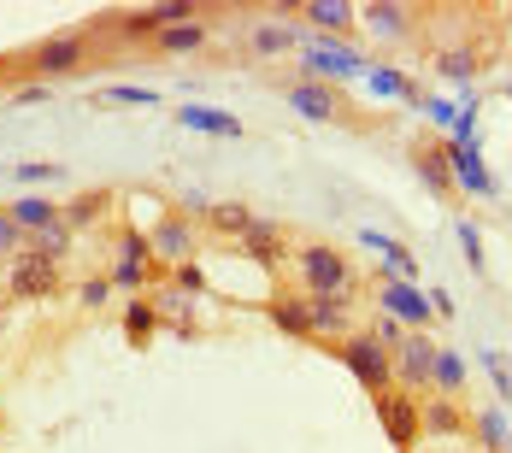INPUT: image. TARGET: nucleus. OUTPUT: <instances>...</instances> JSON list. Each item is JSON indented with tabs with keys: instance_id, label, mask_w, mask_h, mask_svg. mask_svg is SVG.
I'll use <instances>...</instances> for the list:
<instances>
[{
	"instance_id": "f257e3e1",
	"label": "nucleus",
	"mask_w": 512,
	"mask_h": 453,
	"mask_svg": "<svg viewBox=\"0 0 512 453\" xmlns=\"http://www.w3.org/2000/svg\"><path fill=\"white\" fill-rule=\"evenodd\" d=\"M301 295H359V265L354 253H342L336 242H301L289 253Z\"/></svg>"
},
{
	"instance_id": "f03ea898",
	"label": "nucleus",
	"mask_w": 512,
	"mask_h": 453,
	"mask_svg": "<svg viewBox=\"0 0 512 453\" xmlns=\"http://www.w3.org/2000/svg\"><path fill=\"white\" fill-rule=\"evenodd\" d=\"M83 65H89V30H53V36H42L36 48L24 53V83L53 89L65 77H77Z\"/></svg>"
},
{
	"instance_id": "7ed1b4c3",
	"label": "nucleus",
	"mask_w": 512,
	"mask_h": 453,
	"mask_svg": "<svg viewBox=\"0 0 512 453\" xmlns=\"http://www.w3.org/2000/svg\"><path fill=\"white\" fill-rule=\"evenodd\" d=\"M301 77H318V83H359L365 71H371V59L359 53V42H324V36H312L307 30V42H301Z\"/></svg>"
},
{
	"instance_id": "20e7f679",
	"label": "nucleus",
	"mask_w": 512,
	"mask_h": 453,
	"mask_svg": "<svg viewBox=\"0 0 512 453\" xmlns=\"http://www.w3.org/2000/svg\"><path fill=\"white\" fill-rule=\"evenodd\" d=\"M336 359L354 371V383L365 395H389V389H395V353L383 348L371 330H354L348 342H336Z\"/></svg>"
},
{
	"instance_id": "39448f33",
	"label": "nucleus",
	"mask_w": 512,
	"mask_h": 453,
	"mask_svg": "<svg viewBox=\"0 0 512 453\" xmlns=\"http://www.w3.org/2000/svg\"><path fill=\"white\" fill-rule=\"evenodd\" d=\"M283 101L295 106L307 124H359V112L348 106V95L336 83H318V77H295L283 83Z\"/></svg>"
},
{
	"instance_id": "423d86ee",
	"label": "nucleus",
	"mask_w": 512,
	"mask_h": 453,
	"mask_svg": "<svg viewBox=\"0 0 512 453\" xmlns=\"http://www.w3.org/2000/svg\"><path fill=\"white\" fill-rule=\"evenodd\" d=\"M106 277H112V289H118V295H142L154 277H165V271L154 265L148 230H136V224H124V230H118V259H112V271H106Z\"/></svg>"
},
{
	"instance_id": "0eeeda50",
	"label": "nucleus",
	"mask_w": 512,
	"mask_h": 453,
	"mask_svg": "<svg viewBox=\"0 0 512 453\" xmlns=\"http://www.w3.org/2000/svg\"><path fill=\"white\" fill-rule=\"evenodd\" d=\"M148 248H154V265H159V271H171V265L195 259V248H201V224L165 206L154 224H148Z\"/></svg>"
},
{
	"instance_id": "6e6552de",
	"label": "nucleus",
	"mask_w": 512,
	"mask_h": 453,
	"mask_svg": "<svg viewBox=\"0 0 512 453\" xmlns=\"http://www.w3.org/2000/svg\"><path fill=\"white\" fill-rule=\"evenodd\" d=\"M442 153H448V171H454V189L471 195V201H501V183L483 159V142H448L442 136Z\"/></svg>"
},
{
	"instance_id": "1a4fd4ad",
	"label": "nucleus",
	"mask_w": 512,
	"mask_h": 453,
	"mask_svg": "<svg viewBox=\"0 0 512 453\" xmlns=\"http://www.w3.org/2000/svg\"><path fill=\"white\" fill-rule=\"evenodd\" d=\"M371 406H377V424H383L389 448L412 453L418 442H424V424H418V401H412V395L389 389V395H371Z\"/></svg>"
},
{
	"instance_id": "9d476101",
	"label": "nucleus",
	"mask_w": 512,
	"mask_h": 453,
	"mask_svg": "<svg viewBox=\"0 0 512 453\" xmlns=\"http://www.w3.org/2000/svg\"><path fill=\"white\" fill-rule=\"evenodd\" d=\"M377 312L395 318L401 330H424V336H430V324H436L424 283H383V289H377Z\"/></svg>"
},
{
	"instance_id": "9b49d317",
	"label": "nucleus",
	"mask_w": 512,
	"mask_h": 453,
	"mask_svg": "<svg viewBox=\"0 0 512 453\" xmlns=\"http://www.w3.org/2000/svg\"><path fill=\"white\" fill-rule=\"evenodd\" d=\"M6 289H12L18 301H48V295H59V265L24 248L12 265H6Z\"/></svg>"
},
{
	"instance_id": "f8f14e48",
	"label": "nucleus",
	"mask_w": 512,
	"mask_h": 453,
	"mask_svg": "<svg viewBox=\"0 0 512 453\" xmlns=\"http://www.w3.org/2000/svg\"><path fill=\"white\" fill-rule=\"evenodd\" d=\"M436 348L442 342H430L424 330H412L407 342H401V353H395V389L401 395H412V401L430 395V359H436Z\"/></svg>"
},
{
	"instance_id": "ddd939ff",
	"label": "nucleus",
	"mask_w": 512,
	"mask_h": 453,
	"mask_svg": "<svg viewBox=\"0 0 512 453\" xmlns=\"http://www.w3.org/2000/svg\"><path fill=\"white\" fill-rule=\"evenodd\" d=\"M301 24L324 42H354L359 36V6L348 0H301Z\"/></svg>"
},
{
	"instance_id": "4468645a",
	"label": "nucleus",
	"mask_w": 512,
	"mask_h": 453,
	"mask_svg": "<svg viewBox=\"0 0 512 453\" xmlns=\"http://www.w3.org/2000/svg\"><path fill=\"white\" fill-rule=\"evenodd\" d=\"M307 318H312V342H348L354 324V295H307Z\"/></svg>"
},
{
	"instance_id": "2eb2a0df",
	"label": "nucleus",
	"mask_w": 512,
	"mask_h": 453,
	"mask_svg": "<svg viewBox=\"0 0 512 453\" xmlns=\"http://www.w3.org/2000/svg\"><path fill=\"white\" fill-rule=\"evenodd\" d=\"M259 312H265L289 342H312V318H307V295H301V289H277V295H265Z\"/></svg>"
},
{
	"instance_id": "dca6fc26",
	"label": "nucleus",
	"mask_w": 512,
	"mask_h": 453,
	"mask_svg": "<svg viewBox=\"0 0 512 453\" xmlns=\"http://www.w3.org/2000/svg\"><path fill=\"white\" fill-rule=\"evenodd\" d=\"M177 124H183V130H201V136H224V142H242V136H248V124H242L230 106H206V101L177 106Z\"/></svg>"
},
{
	"instance_id": "f3484780",
	"label": "nucleus",
	"mask_w": 512,
	"mask_h": 453,
	"mask_svg": "<svg viewBox=\"0 0 512 453\" xmlns=\"http://www.w3.org/2000/svg\"><path fill=\"white\" fill-rule=\"evenodd\" d=\"M412 171H418V183H424L436 201H454V195H460V189H454V171H448L442 142H418V148H412Z\"/></svg>"
},
{
	"instance_id": "a211bd4d",
	"label": "nucleus",
	"mask_w": 512,
	"mask_h": 453,
	"mask_svg": "<svg viewBox=\"0 0 512 453\" xmlns=\"http://www.w3.org/2000/svg\"><path fill=\"white\" fill-rule=\"evenodd\" d=\"M354 242L383 253V283H418V259H412L407 242H389V236H377V230H354Z\"/></svg>"
},
{
	"instance_id": "6ab92c4d",
	"label": "nucleus",
	"mask_w": 512,
	"mask_h": 453,
	"mask_svg": "<svg viewBox=\"0 0 512 453\" xmlns=\"http://www.w3.org/2000/svg\"><path fill=\"white\" fill-rule=\"evenodd\" d=\"M359 24H371L383 42H401L418 30V6H395V0H371V6H359Z\"/></svg>"
},
{
	"instance_id": "aec40b11",
	"label": "nucleus",
	"mask_w": 512,
	"mask_h": 453,
	"mask_svg": "<svg viewBox=\"0 0 512 453\" xmlns=\"http://www.w3.org/2000/svg\"><path fill=\"white\" fill-rule=\"evenodd\" d=\"M159 324H165V318H159L154 295H130V301H124V312H118V330H124V342H130V348H148Z\"/></svg>"
},
{
	"instance_id": "412c9836",
	"label": "nucleus",
	"mask_w": 512,
	"mask_h": 453,
	"mask_svg": "<svg viewBox=\"0 0 512 453\" xmlns=\"http://www.w3.org/2000/svg\"><path fill=\"white\" fill-rule=\"evenodd\" d=\"M465 383H471V365H465V353L436 348V359H430V389H436V395H448V401H460Z\"/></svg>"
},
{
	"instance_id": "4be33fe9",
	"label": "nucleus",
	"mask_w": 512,
	"mask_h": 453,
	"mask_svg": "<svg viewBox=\"0 0 512 453\" xmlns=\"http://www.w3.org/2000/svg\"><path fill=\"white\" fill-rule=\"evenodd\" d=\"M206 42H212V24H177V30H159L154 36V53H165V59H189V53H201Z\"/></svg>"
},
{
	"instance_id": "5701e85b",
	"label": "nucleus",
	"mask_w": 512,
	"mask_h": 453,
	"mask_svg": "<svg viewBox=\"0 0 512 453\" xmlns=\"http://www.w3.org/2000/svg\"><path fill=\"white\" fill-rule=\"evenodd\" d=\"M242 253L254 259L259 271H271V265H283V230H277L271 218H254V230L242 236Z\"/></svg>"
},
{
	"instance_id": "b1692460",
	"label": "nucleus",
	"mask_w": 512,
	"mask_h": 453,
	"mask_svg": "<svg viewBox=\"0 0 512 453\" xmlns=\"http://www.w3.org/2000/svg\"><path fill=\"white\" fill-rule=\"evenodd\" d=\"M106 212H112V189H83V195H71V201L59 206V218H65L71 230H89V224H101Z\"/></svg>"
},
{
	"instance_id": "393cba45",
	"label": "nucleus",
	"mask_w": 512,
	"mask_h": 453,
	"mask_svg": "<svg viewBox=\"0 0 512 453\" xmlns=\"http://www.w3.org/2000/svg\"><path fill=\"white\" fill-rule=\"evenodd\" d=\"M254 206L248 201H212V212H206L201 224L206 230H218V236H236V242H242V236H248V230H254Z\"/></svg>"
},
{
	"instance_id": "a878e982",
	"label": "nucleus",
	"mask_w": 512,
	"mask_h": 453,
	"mask_svg": "<svg viewBox=\"0 0 512 453\" xmlns=\"http://www.w3.org/2000/svg\"><path fill=\"white\" fill-rule=\"evenodd\" d=\"M365 83H371L377 95H389V101L424 106V95H418V83H412L407 71H395V65H377V59H371V71H365Z\"/></svg>"
},
{
	"instance_id": "bb28decb",
	"label": "nucleus",
	"mask_w": 512,
	"mask_h": 453,
	"mask_svg": "<svg viewBox=\"0 0 512 453\" xmlns=\"http://www.w3.org/2000/svg\"><path fill=\"white\" fill-rule=\"evenodd\" d=\"M6 218L24 230V236H36V230H48V224H59V206L42 201V195H18V201L6 206Z\"/></svg>"
},
{
	"instance_id": "cd10ccee",
	"label": "nucleus",
	"mask_w": 512,
	"mask_h": 453,
	"mask_svg": "<svg viewBox=\"0 0 512 453\" xmlns=\"http://www.w3.org/2000/svg\"><path fill=\"white\" fill-rule=\"evenodd\" d=\"M471 436H477V448H489V453H507V442H512L507 406H483V412L471 418Z\"/></svg>"
},
{
	"instance_id": "c85d7f7f",
	"label": "nucleus",
	"mask_w": 512,
	"mask_h": 453,
	"mask_svg": "<svg viewBox=\"0 0 512 453\" xmlns=\"http://www.w3.org/2000/svg\"><path fill=\"white\" fill-rule=\"evenodd\" d=\"M430 71H436L442 83H454V89H471V77H477V48H442L430 59Z\"/></svg>"
},
{
	"instance_id": "c756f323",
	"label": "nucleus",
	"mask_w": 512,
	"mask_h": 453,
	"mask_svg": "<svg viewBox=\"0 0 512 453\" xmlns=\"http://www.w3.org/2000/svg\"><path fill=\"white\" fill-rule=\"evenodd\" d=\"M418 424H424V436H454V430H471L465 424V412L454 401H418Z\"/></svg>"
},
{
	"instance_id": "7c9ffc66",
	"label": "nucleus",
	"mask_w": 512,
	"mask_h": 453,
	"mask_svg": "<svg viewBox=\"0 0 512 453\" xmlns=\"http://www.w3.org/2000/svg\"><path fill=\"white\" fill-rule=\"evenodd\" d=\"M71 242H77V230L59 218V224H48V230H36V236H30V253H42V259H53V265H59V259L71 253Z\"/></svg>"
},
{
	"instance_id": "2f4dec72",
	"label": "nucleus",
	"mask_w": 512,
	"mask_h": 453,
	"mask_svg": "<svg viewBox=\"0 0 512 453\" xmlns=\"http://www.w3.org/2000/svg\"><path fill=\"white\" fill-rule=\"evenodd\" d=\"M171 289H177L183 301H201L206 289H212V277H206L201 259H183V265H171Z\"/></svg>"
},
{
	"instance_id": "473e14b6",
	"label": "nucleus",
	"mask_w": 512,
	"mask_h": 453,
	"mask_svg": "<svg viewBox=\"0 0 512 453\" xmlns=\"http://www.w3.org/2000/svg\"><path fill=\"white\" fill-rule=\"evenodd\" d=\"M477 365L489 371V383H495V406H507L512 401V359L501 348H483L477 353Z\"/></svg>"
},
{
	"instance_id": "72a5a7b5",
	"label": "nucleus",
	"mask_w": 512,
	"mask_h": 453,
	"mask_svg": "<svg viewBox=\"0 0 512 453\" xmlns=\"http://www.w3.org/2000/svg\"><path fill=\"white\" fill-rule=\"evenodd\" d=\"M454 236H460V248H465V265H471L477 277H489V253H483V230H477L471 218H454Z\"/></svg>"
},
{
	"instance_id": "f704fd0d",
	"label": "nucleus",
	"mask_w": 512,
	"mask_h": 453,
	"mask_svg": "<svg viewBox=\"0 0 512 453\" xmlns=\"http://www.w3.org/2000/svg\"><path fill=\"white\" fill-rule=\"evenodd\" d=\"M59 177H65V165H53V159H18V165H12V183H18V189L59 183Z\"/></svg>"
},
{
	"instance_id": "c9c22d12",
	"label": "nucleus",
	"mask_w": 512,
	"mask_h": 453,
	"mask_svg": "<svg viewBox=\"0 0 512 453\" xmlns=\"http://www.w3.org/2000/svg\"><path fill=\"white\" fill-rule=\"evenodd\" d=\"M112 24H118V36H124V42H142V36L154 42V36H159V18H154V6H142V12H118Z\"/></svg>"
},
{
	"instance_id": "e433bc0d",
	"label": "nucleus",
	"mask_w": 512,
	"mask_h": 453,
	"mask_svg": "<svg viewBox=\"0 0 512 453\" xmlns=\"http://www.w3.org/2000/svg\"><path fill=\"white\" fill-rule=\"evenodd\" d=\"M101 106H159V89H142V83H112L95 95Z\"/></svg>"
},
{
	"instance_id": "4c0bfd02",
	"label": "nucleus",
	"mask_w": 512,
	"mask_h": 453,
	"mask_svg": "<svg viewBox=\"0 0 512 453\" xmlns=\"http://www.w3.org/2000/svg\"><path fill=\"white\" fill-rule=\"evenodd\" d=\"M24 248H30V236H24V230L6 218V206H0V259H18Z\"/></svg>"
},
{
	"instance_id": "58836bf2",
	"label": "nucleus",
	"mask_w": 512,
	"mask_h": 453,
	"mask_svg": "<svg viewBox=\"0 0 512 453\" xmlns=\"http://www.w3.org/2000/svg\"><path fill=\"white\" fill-rule=\"evenodd\" d=\"M418 112H424V118H430V124H436L442 136H448V130L460 124V101H424V106H418Z\"/></svg>"
},
{
	"instance_id": "ea45409f",
	"label": "nucleus",
	"mask_w": 512,
	"mask_h": 453,
	"mask_svg": "<svg viewBox=\"0 0 512 453\" xmlns=\"http://www.w3.org/2000/svg\"><path fill=\"white\" fill-rule=\"evenodd\" d=\"M112 295H118V289H112V277H83V289H77V306H106Z\"/></svg>"
},
{
	"instance_id": "a19ab883",
	"label": "nucleus",
	"mask_w": 512,
	"mask_h": 453,
	"mask_svg": "<svg viewBox=\"0 0 512 453\" xmlns=\"http://www.w3.org/2000/svg\"><path fill=\"white\" fill-rule=\"evenodd\" d=\"M371 336H377V342H383L389 353H401V342H407L412 330H401L395 318H383V312H377V324H371Z\"/></svg>"
},
{
	"instance_id": "79ce46f5",
	"label": "nucleus",
	"mask_w": 512,
	"mask_h": 453,
	"mask_svg": "<svg viewBox=\"0 0 512 453\" xmlns=\"http://www.w3.org/2000/svg\"><path fill=\"white\" fill-rule=\"evenodd\" d=\"M424 295H430V312H436V318H454V312H460V306H454V295H448V289H424Z\"/></svg>"
},
{
	"instance_id": "37998d69",
	"label": "nucleus",
	"mask_w": 512,
	"mask_h": 453,
	"mask_svg": "<svg viewBox=\"0 0 512 453\" xmlns=\"http://www.w3.org/2000/svg\"><path fill=\"white\" fill-rule=\"evenodd\" d=\"M12 101H18V106H36V101H48V89H42V83H18V89H12Z\"/></svg>"
},
{
	"instance_id": "c03bdc74",
	"label": "nucleus",
	"mask_w": 512,
	"mask_h": 453,
	"mask_svg": "<svg viewBox=\"0 0 512 453\" xmlns=\"http://www.w3.org/2000/svg\"><path fill=\"white\" fill-rule=\"evenodd\" d=\"M507 101H512V77H507Z\"/></svg>"
},
{
	"instance_id": "a18cd8bd",
	"label": "nucleus",
	"mask_w": 512,
	"mask_h": 453,
	"mask_svg": "<svg viewBox=\"0 0 512 453\" xmlns=\"http://www.w3.org/2000/svg\"><path fill=\"white\" fill-rule=\"evenodd\" d=\"M507 453H512V442H507Z\"/></svg>"
}]
</instances>
